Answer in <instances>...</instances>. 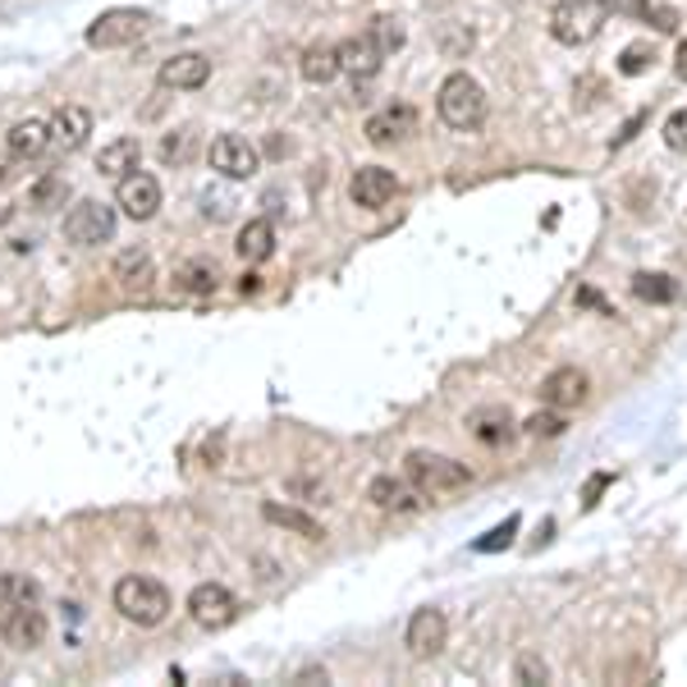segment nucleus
<instances>
[{
  "mask_svg": "<svg viewBox=\"0 0 687 687\" xmlns=\"http://www.w3.org/2000/svg\"><path fill=\"white\" fill-rule=\"evenodd\" d=\"M665 142H669L674 151H687V106L674 110V115L665 119Z\"/></svg>",
  "mask_w": 687,
  "mask_h": 687,
  "instance_id": "obj_35",
  "label": "nucleus"
},
{
  "mask_svg": "<svg viewBox=\"0 0 687 687\" xmlns=\"http://www.w3.org/2000/svg\"><path fill=\"white\" fill-rule=\"evenodd\" d=\"M115 207L129 215V221H151L156 211H161V183H156L151 175H124L119 189H115Z\"/></svg>",
  "mask_w": 687,
  "mask_h": 687,
  "instance_id": "obj_8",
  "label": "nucleus"
},
{
  "mask_svg": "<svg viewBox=\"0 0 687 687\" xmlns=\"http://www.w3.org/2000/svg\"><path fill=\"white\" fill-rule=\"evenodd\" d=\"M394 193H399V179H394V170H385V166H362V170L353 175V183H349V198H353L358 207H367V211H381Z\"/></svg>",
  "mask_w": 687,
  "mask_h": 687,
  "instance_id": "obj_11",
  "label": "nucleus"
},
{
  "mask_svg": "<svg viewBox=\"0 0 687 687\" xmlns=\"http://www.w3.org/2000/svg\"><path fill=\"white\" fill-rule=\"evenodd\" d=\"M435 110H441V119L450 124V129L473 134V129H482V119H486V92H482V83L473 74H450L441 83Z\"/></svg>",
  "mask_w": 687,
  "mask_h": 687,
  "instance_id": "obj_1",
  "label": "nucleus"
},
{
  "mask_svg": "<svg viewBox=\"0 0 687 687\" xmlns=\"http://www.w3.org/2000/svg\"><path fill=\"white\" fill-rule=\"evenodd\" d=\"M207 78H211V60L198 51H179L161 65V87H175V92H193Z\"/></svg>",
  "mask_w": 687,
  "mask_h": 687,
  "instance_id": "obj_13",
  "label": "nucleus"
},
{
  "mask_svg": "<svg viewBox=\"0 0 687 687\" xmlns=\"http://www.w3.org/2000/svg\"><path fill=\"white\" fill-rule=\"evenodd\" d=\"M367 38L381 46V55H394V51L403 46V23H399V19H390V14H385V19H371Z\"/></svg>",
  "mask_w": 687,
  "mask_h": 687,
  "instance_id": "obj_29",
  "label": "nucleus"
},
{
  "mask_svg": "<svg viewBox=\"0 0 687 687\" xmlns=\"http://www.w3.org/2000/svg\"><path fill=\"white\" fill-rule=\"evenodd\" d=\"M409 651L418 655V660H431V655H441L445 651V642H450V623H445V614L441 610H418L413 619H409Z\"/></svg>",
  "mask_w": 687,
  "mask_h": 687,
  "instance_id": "obj_10",
  "label": "nucleus"
},
{
  "mask_svg": "<svg viewBox=\"0 0 687 687\" xmlns=\"http://www.w3.org/2000/svg\"><path fill=\"white\" fill-rule=\"evenodd\" d=\"M110 234H115V207H106V202H78L65 215V239L78 247H97Z\"/></svg>",
  "mask_w": 687,
  "mask_h": 687,
  "instance_id": "obj_7",
  "label": "nucleus"
},
{
  "mask_svg": "<svg viewBox=\"0 0 687 687\" xmlns=\"http://www.w3.org/2000/svg\"><path fill=\"white\" fill-rule=\"evenodd\" d=\"M674 74L687 83V42H678V55H674Z\"/></svg>",
  "mask_w": 687,
  "mask_h": 687,
  "instance_id": "obj_41",
  "label": "nucleus"
},
{
  "mask_svg": "<svg viewBox=\"0 0 687 687\" xmlns=\"http://www.w3.org/2000/svg\"><path fill=\"white\" fill-rule=\"evenodd\" d=\"M642 124H646V115H637V119H628V124H623V134L614 138V147H623V142H628V138H633V134L642 129Z\"/></svg>",
  "mask_w": 687,
  "mask_h": 687,
  "instance_id": "obj_40",
  "label": "nucleus"
},
{
  "mask_svg": "<svg viewBox=\"0 0 687 687\" xmlns=\"http://www.w3.org/2000/svg\"><path fill=\"white\" fill-rule=\"evenodd\" d=\"M418 486L409 490V486H403V482H394V477H377V482H371V499H377V505L381 509H399V514H413L418 509Z\"/></svg>",
  "mask_w": 687,
  "mask_h": 687,
  "instance_id": "obj_24",
  "label": "nucleus"
},
{
  "mask_svg": "<svg viewBox=\"0 0 687 687\" xmlns=\"http://www.w3.org/2000/svg\"><path fill=\"white\" fill-rule=\"evenodd\" d=\"M193 147H198V129H193V124H183V129H175L161 142V156H166V161H189Z\"/></svg>",
  "mask_w": 687,
  "mask_h": 687,
  "instance_id": "obj_31",
  "label": "nucleus"
},
{
  "mask_svg": "<svg viewBox=\"0 0 687 687\" xmlns=\"http://www.w3.org/2000/svg\"><path fill=\"white\" fill-rule=\"evenodd\" d=\"M409 134H418V110L413 106H385V110H377L367 119V142H377V147H385V142H403Z\"/></svg>",
  "mask_w": 687,
  "mask_h": 687,
  "instance_id": "obj_12",
  "label": "nucleus"
},
{
  "mask_svg": "<svg viewBox=\"0 0 687 687\" xmlns=\"http://www.w3.org/2000/svg\"><path fill=\"white\" fill-rule=\"evenodd\" d=\"M335 74H339V46H330V42L307 46V55H303V78H307V83H330Z\"/></svg>",
  "mask_w": 687,
  "mask_h": 687,
  "instance_id": "obj_25",
  "label": "nucleus"
},
{
  "mask_svg": "<svg viewBox=\"0 0 687 687\" xmlns=\"http://www.w3.org/2000/svg\"><path fill=\"white\" fill-rule=\"evenodd\" d=\"M6 619V642L10 646H19V651H33V646H42V637H46V614L28 601V605H14L10 614H0Z\"/></svg>",
  "mask_w": 687,
  "mask_h": 687,
  "instance_id": "obj_14",
  "label": "nucleus"
},
{
  "mask_svg": "<svg viewBox=\"0 0 687 687\" xmlns=\"http://www.w3.org/2000/svg\"><path fill=\"white\" fill-rule=\"evenodd\" d=\"M633 294L642 303H674L678 298V285H674L669 275H660V271H637L633 275Z\"/></svg>",
  "mask_w": 687,
  "mask_h": 687,
  "instance_id": "obj_27",
  "label": "nucleus"
},
{
  "mask_svg": "<svg viewBox=\"0 0 687 687\" xmlns=\"http://www.w3.org/2000/svg\"><path fill=\"white\" fill-rule=\"evenodd\" d=\"M175 285L189 289V294H215V285H221V271H215L211 262H183L175 271Z\"/></svg>",
  "mask_w": 687,
  "mask_h": 687,
  "instance_id": "obj_26",
  "label": "nucleus"
},
{
  "mask_svg": "<svg viewBox=\"0 0 687 687\" xmlns=\"http://www.w3.org/2000/svg\"><path fill=\"white\" fill-rule=\"evenodd\" d=\"M522 431L527 435H559V431H564V418H559V409L554 413H537V418H527Z\"/></svg>",
  "mask_w": 687,
  "mask_h": 687,
  "instance_id": "obj_36",
  "label": "nucleus"
},
{
  "mask_svg": "<svg viewBox=\"0 0 687 687\" xmlns=\"http://www.w3.org/2000/svg\"><path fill=\"white\" fill-rule=\"evenodd\" d=\"M514 537H518V518H505L499 527H490V532H486V537H482L473 550H477V554H495V550H505Z\"/></svg>",
  "mask_w": 687,
  "mask_h": 687,
  "instance_id": "obj_33",
  "label": "nucleus"
},
{
  "mask_svg": "<svg viewBox=\"0 0 687 687\" xmlns=\"http://www.w3.org/2000/svg\"><path fill=\"white\" fill-rule=\"evenodd\" d=\"M87 134H92V115H87L83 106H60V110H55V119H51V142H55V147L74 151V147L87 142Z\"/></svg>",
  "mask_w": 687,
  "mask_h": 687,
  "instance_id": "obj_18",
  "label": "nucleus"
},
{
  "mask_svg": "<svg viewBox=\"0 0 687 687\" xmlns=\"http://www.w3.org/2000/svg\"><path fill=\"white\" fill-rule=\"evenodd\" d=\"M651 65H655V46L651 42H633V46H623V55H619V74H628V78L646 74Z\"/></svg>",
  "mask_w": 687,
  "mask_h": 687,
  "instance_id": "obj_30",
  "label": "nucleus"
},
{
  "mask_svg": "<svg viewBox=\"0 0 687 687\" xmlns=\"http://www.w3.org/2000/svg\"><path fill=\"white\" fill-rule=\"evenodd\" d=\"M467 426H473V435L482 445H505L514 435V418L509 409H477L473 418H467Z\"/></svg>",
  "mask_w": 687,
  "mask_h": 687,
  "instance_id": "obj_21",
  "label": "nucleus"
},
{
  "mask_svg": "<svg viewBox=\"0 0 687 687\" xmlns=\"http://www.w3.org/2000/svg\"><path fill=\"white\" fill-rule=\"evenodd\" d=\"M514 678H518V683H546V678H550V669H546V660H537V655H518Z\"/></svg>",
  "mask_w": 687,
  "mask_h": 687,
  "instance_id": "obj_34",
  "label": "nucleus"
},
{
  "mask_svg": "<svg viewBox=\"0 0 687 687\" xmlns=\"http://www.w3.org/2000/svg\"><path fill=\"white\" fill-rule=\"evenodd\" d=\"M138 156H142V147H138V138H119V142H110V147H102V156H97V170L106 175V179H124V175H134L138 170Z\"/></svg>",
  "mask_w": 687,
  "mask_h": 687,
  "instance_id": "obj_20",
  "label": "nucleus"
},
{
  "mask_svg": "<svg viewBox=\"0 0 687 687\" xmlns=\"http://www.w3.org/2000/svg\"><path fill=\"white\" fill-rule=\"evenodd\" d=\"M605 6H610V14H628V19H646L651 14L646 0H605Z\"/></svg>",
  "mask_w": 687,
  "mask_h": 687,
  "instance_id": "obj_37",
  "label": "nucleus"
},
{
  "mask_svg": "<svg viewBox=\"0 0 687 687\" xmlns=\"http://www.w3.org/2000/svg\"><path fill=\"white\" fill-rule=\"evenodd\" d=\"M381 46L377 42H371L367 33L362 38H349V42H339V70H349L353 78H371V74H377L381 70Z\"/></svg>",
  "mask_w": 687,
  "mask_h": 687,
  "instance_id": "obj_17",
  "label": "nucleus"
},
{
  "mask_svg": "<svg viewBox=\"0 0 687 687\" xmlns=\"http://www.w3.org/2000/svg\"><path fill=\"white\" fill-rule=\"evenodd\" d=\"M409 482L422 490V495H458L473 486V473H467L463 463L445 458V454H426V450H413L409 458Z\"/></svg>",
  "mask_w": 687,
  "mask_h": 687,
  "instance_id": "obj_4",
  "label": "nucleus"
},
{
  "mask_svg": "<svg viewBox=\"0 0 687 687\" xmlns=\"http://www.w3.org/2000/svg\"><path fill=\"white\" fill-rule=\"evenodd\" d=\"M262 514H266V522H275V527H289V532H298L303 541H321V537H326V532H321V522H317V518H307L303 509L275 505V499H271V505H266Z\"/></svg>",
  "mask_w": 687,
  "mask_h": 687,
  "instance_id": "obj_23",
  "label": "nucleus"
},
{
  "mask_svg": "<svg viewBox=\"0 0 687 687\" xmlns=\"http://www.w3.org/2000/svg\"><path fill=\"white\" fill-rule=\"evenodd\" d=\"M189 614L193 623H202V628H230V623L239 619V601H234V591L221 586V582H202L193 586V596H189Z\"/></svg>",
  "mask_w": 687,
  "mask_h": 687,
  "instance_id": "obj_6",
  "label": "nucleus"
},
{
  "mask_svg": "<svg viewBox=\"0 0 687 687\" xmlns=\"http://www.w3.org/2000/svg\"><path fill=\"white\" fill-rule=\"evenodd\" d=\"M46 142H51V124H42V119H19L6 134V147L14 156H38V151H46Z\"/></svg>",
  "mask_w": 687,
  "mask_h": 687,
  "instance_id": "obj_22",
  "label": "nucleus"
},
{
  "mask_svg": "<svg viewBox=\"0 0 687 687\" xmlns=\"http://www.w3.org/2000/svg\"><path fill=\"white\" fill-rule=\"evenodd\" d=\"M610 6L605 0H559L550 10V38L564 46H586L605 28Z\"/></svg>",
  "mask_w": 687,
  "mask_h": 687,
  "instance_id": "obj_3",
  "label": "nucleus"
},
{
  "mask_svg": "<svg viewBox=\"0 0 687 687\" xmlns=\"http://www.w3.org/2000/svg\"><path fill=\"white\" fill-rule=\"evenodd\" d=\"M541 399L550 403V409H559V413L578 409V403L586 399V377H582L578 367H554L550 377L541 381Z\"/></svg>",
  "mask_w": 687,
  "mask_h": 687,
  "instance_id": "obj_15",
  "label": "nucleus"
},
{
  "mask_svg": "<svg viewBox=\"0 0 687 687\" xmlns=\"http://www.w3.org/2000/svg\"><path fill=\"white\" fill-rule=\"evenodd\" d=\"M65 198H70V183H65V179H60V175H46V179L38 183V189H33V207H42V211L60 207V202H65Z\"/></svg>",
  "mask_w": 687,
  "mask_h": 687,
  "instance_id": "obj_32",
  "label": "nucleus"
},
{
  "mask_svg": "<svg viewBox=\"0 0 687 687\" xmlns=\"http://www.w3.org/2000/svg\"><path fill=\"white\" fill-rule=\"evenodd\" d=\"M38 601V586L28 578H14V573H0V614H10L14 605H28Z\"/></svg>",
  "mask_w": 687,
  "mask_h": 687,
  "instance_id": "obj_28",
  "label": "nucleus"
},
{
  "mask_svg": "<svg viewBox=\"0 0 687 687\" xmlns=\"http://www.w3.org/2000/svg\"><path fill=\"white\" fill-rule=\"evenodd\" d=\"M211 166L221 170L225 179H253L257 166H262V156H257V147L247 142V138H239V134H221V138L211 142Z\"/></svg>",
  "mask_w": 687,
  "mask_h": 687,
  "instance_id": "obj_9",
  "label": "nucleus"
},
{
  "mask_svg": "<svg viewBox=\"0 0 687 687\" xmlns=\"http://www.w3.org/2000/svg\"><path fill=\"white\" fill-rule=\"evenodd\" d=\"M115 610L138 623V628H156L166 614H170V591L156 582V578H119L115 582Z\"/></svg>",
  "mask_w": 687,
  "mask_h": 687,
  "instance_id": "obj_2",
  "label": "nucleus"
},
{
  "mask_svg": "<svg viewBox=\"0 0 687 687\" xmlns=\"http://www.w3.org/2000/svg\"><path fill=\"white\" fill-rule=\"evenodd\" d=\"M115 279L124 294H147L156 285V262L151 253H142V247H129V253L115 257Z\"/></svg>",
  "mask_w": 687,
  "mask_h": 687,
  "instance_id": "obj_16",
  "label": "nucleus"
},
{
  "mask_svg": "<svg viewBox=\"0 0 687 687\" xmlns=\"http://www.w3.org/2000/svg\"><path fill=\"white\" fill-rule=\"evenodd\" d=\"M646 19H651L655 28H660V33H674V28H678V14H674V10H651Z\"/></svg>",
  "mask_w": 687,
  "mask_h": 687,
  "instance_id": "obj_39",
  "label": "nucleus"
},
{
  "mask_svg": "<svg viewBox=\"0 0 687 687\" xmlns=\"http://www.w3.org/2000/svg\"><path fill=\"white\" fill-rule=\"evenodd\" d=\"M257 285H262L257 275H243V279H239V289H243V294H257Z\"/></svg>",
  "mask_w": 687,
  "mask_h": 687,
  "instance_id": "obj_42",
  "label": "nucleus"
},
{
  "mask_svg": "<svg viewBox=\"0 0 687 687\" xmlns=\"http://www.w3.org/2000/svg\"><path fill=\"white\" fill-rule=\"evenodd\" d=\"M610 482H614L610 473H596V477H591V482H586V495H582V499H586V509H591V505H596V499H601V490H605Z\"/></svg>",
  "mask_w": 687,
  "mask_h": 687,
  "instance_id": "obj_38",
  "label": "nucleus"
},
{
  "mask_svg": "<svg viewBox=\"0 0 687 687\" xmlns=\"http://www.w3.org/2000/svg\"><path fill=\"white\" fill-rule=\"evenodd\" d=\"M239 257L247 262V266H257V262H266L271 253H275V225L271 221H247L243 230H239Z\"/></svg>",
  "mask_w": 687,
  "mask_h": 687,
  "instance_id": "obj_19",
  "label": "nucleus"
},
{
  "mask_svg": "<svg viewBox=\"0 0 687 687\" xmlns=\"http://www.w3.org/2000/svg\"><path fill=\"white\" fill-rule=\"evenodd\" d=\"M147 23H151V14L147 10H106V14H97L92 19V28H87V46H97V51H115V46H129V42H138L142 33H147Z\"/></svg>",
  "mask_w": 687,
  "mask_h": 687,
  "instance_id": "obj_5",
  "label": "nucleus"
}]
</instances>
